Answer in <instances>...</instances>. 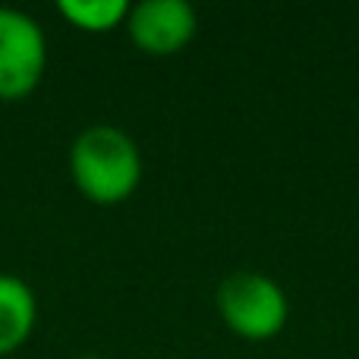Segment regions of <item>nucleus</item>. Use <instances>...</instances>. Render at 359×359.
I'll return each instance as SVG.
<instances>
[{"label":"nucleus","instance_id":"6","mask_svg":"<svg viewBox=\"0 0 359 359\" xmlns=\"http://www.w3.org/2000/svg\"><path fill=\"white\" fill-rule=\"evenodd\" d=\"M57 10H60V16L73 29L88 32V35L114 32L130 16V4L126 0H60Z\"/></svg>","mask_w":359,"mask_h":359},{"label":"nucleus","instance_id":"1","mask_svg":"<svg viewBox=\"0 0 359 359\" xmlns=\"http://www.w3.org/2000/svg\"><path fill=\"white\" fill-rule=\"evenodd\" d=\"M69 177L95 205H120L142 183V151L120 126H86L69 145Z\"/></svg>","mask_w":359,"mask_h":359},{"label":"nucleus","instance_id":"5","mask_svg":"<svg viewBox=\"0 0 359 359\" xmlns=\"http://www.w3.org/2000/svg\"><path fill=\"white\" fill-rule=\"evenodd\" d=\"M38 322V299L16 274H0V356H10L32 337Z\"/></svg>","mask_w":359,"mask_h":359},{"label":"nucleus","instance_id":"2","mask_svg":"<svg viewBox=\"0 0 359 359\" xmlns=\"http://www.w3.org/2000/svg\"><path fill=\"white\" fill-rule=\"evenodd\" d=\"M217 312L243 341H271L287 328L290 299L284 287L262 271H233L217 284Z\"/></svg>","mask_w":359,"mask_h":359},{"label":"nucleus","instance_id":"3","mask_svg":"<svg viewBox=\"0 0 359 359\" xmlns=\"http://www.w3.org/2000/svg\"><path fill=\"white\" fill-rule=\"evenodd\" d=\"M48 38L22 10L0 6V101H22L41 86Z\"/></svg>","mask_w":359,"mask_h":359},{"label":"nucleus","instance_id":"7","mask_svg":"<svg viewBox=\"0 0 359 359\" xmlns=\"http://www.w3.org/2000/svg\"><path fill=\"white\" fill-rule=\"evenodd\" d=\"M79 359H104V356H95V353H86V356H79Z\"/></svg>","mask_w":359,"mask_h":359},{"label":"nucleus","instance_id":"4","mask_svg":"<svg viewBox=\"0 0 359 359\" xmlns=\"http://www.w3.org/2000/svg\"><path fill=\"white\" fill-rule=\"evenodd\" d=\"M123 25L139 50L151 57H170L196 38L198 19L186 0H142L130 6Z\"/></svg>","mask_w":359,"mask_h":359}]
</instances>
